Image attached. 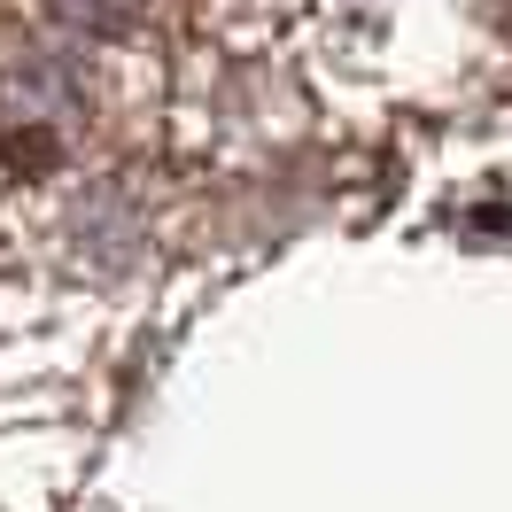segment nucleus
Returning <instances> with one entry per match:
<instances>
[{"instance_id":"obj_1","label":"nucleus","mask_w":512,"mask_h":512,"mask_svg":"<svg viewBox=\"0 0 512 512\" xmlns=\"http://www.w3.org/2000/svg\"><path fill=\"white\" fill-rule=\"evenodd\" d=\"M148 0H47V16L70 24V32H125Z\"/></svg>"}]
</instances>
